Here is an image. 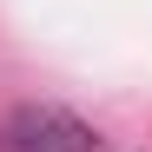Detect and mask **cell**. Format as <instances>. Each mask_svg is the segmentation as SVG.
I'll return each instance as SVG.
<instances>
[{
  "label": "cell",
  "instance_id": "1",
  "mask_svg": "<svg viewBox=\"0 0 152 152\" xmlns=\"http://www.w3.org/2000/svg\"><path fill=\"white\" fill-rule=\"evenodd\" d=\"M7 152H99V132L66 106H20L0 132Z\"/></svg>",
  "mask_w": 152,
  "mask_h": 152
}]
</instances>
